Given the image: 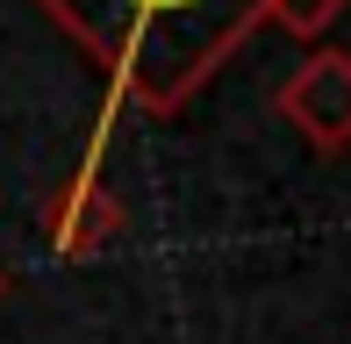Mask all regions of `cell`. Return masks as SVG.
<instances>
[{
	"mask_svg": "<svg viewBox=\"0 0 351 344\" xmlns=\"http://www.w3.org/2000/svg\"><path fill=\"white\" fill-rule=\"evenodd\" d=\"M58 29L108 72V115H172L222 58L244 43L265 0H36Z\"/></svg>",
	"mask_w": 351,
	"mask_h": 344,
	"instance_id": "obj_1",
	"label": "cell"
},
{
	"mask_svg": "<svg viewBox=\"0 0 351 344\" xmlns=\"http://www.w3.org/2000/svg\"><path fill=\"white\" fill-rule=\"evenodd\" d=\"M273 108L315 151H351V51H315L280 79Z\"/></svg>",
	"mask_w": 351,
	"mask_h": 344,
	"instance_id": "obj_2",
	"label": "cell"
},
{
	"mask_svg": "<svg viewBox=\"0 0 351 344\" xmlns=\"http://www.w3.org/2000/svg\"><path fill=\"white\" fill-rule=\"evenodd\" d=\"M122 201L101 186V172L93 165H79L65 186H58L51 201H43V237H51V251L58 258H93V251H108V244L122 237Z\"/></svg>",
	"mask_w": 351,
	"mask_h": 344,
	"instance_id": "obj_3",
	"label": "cell"
},
{
	"mask_svg": "<svg viewBox=\"0 0 351 344\" xmlns=\"http://www.w3.org/2000/svg\"><path fill=\"white\" fill-rule=\"evenodd\" d=\"M337 14H344V0H265V22H280L287 36H308V43L323 36Z\"/></svg>",
	"mask_w": 351,
	"mask_h": 344,
	"instance_id": "obj_4",
	"label": "cell"
},
{
	"mask_svg": "<svg viewBox=\"0 0 351 344\" xmlns=\"http://www.w3.org/2000/svg\"><path fill=\"white\" fill-rule=\"evenodd\" d=\"M0 294H8V273H0Z\"/></svg>",
	"mask_w": 351,
	"mask_h": 344,
	"instance_id": "obj_5",
	"label": "cell"
}]
</instances>
